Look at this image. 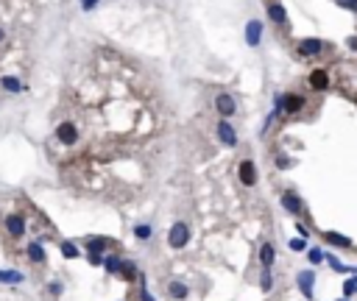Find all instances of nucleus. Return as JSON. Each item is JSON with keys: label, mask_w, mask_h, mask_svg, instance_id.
<instances>
[{"label": "nucleus", "mask_w": 357, "mask_h": 301, "mask_svg": "<svg viewBox=\"0 0 357 301\" xmlns=\"http://www.w3.org/2000/svg\"><path fill=\"white\" fill-rule=\"evenodd\" d=\"M187 240H190V229L184 226V223H176L173 229L168 232L170 248H184V246H187Z\"/></svg>", "instance_id": "nucleus-1"}, {"label": "nucleus", "mask_w": 357, "mask_h": 301, "mask_svg": "<svg viewBox=\"0 0 357 301\" xmlns=\"http://www.w3.org/2000/svg\"><path fill=\"white\" fill-rule=\"evenodd\" d=\"M56 139L59 142H64V145H73L76 139H79V128L73 126V123H59V128H56Z\"/></svg>", "instance_id": "nucleus-2"}, {"label": "nucleus", "mask_w": 357, "mask_h": 301, "mask_svg": "<svg viewBox=\"0 0 357 301\" xmlns=\"http://www.w3.org/2000/svg\"><path fill=\"white\" fill-rule=\"evenodd\" d=\"M6 232H9L12 237H23V235H25V217L17 215V212L6 215Z\"/></svg>", "instance_id": "nucleus-3"}, {"label": "nucleus", "mask_w": 357, "mask_h": 301, "mask_svg": "<svg viewBox=\"0 0 357 301\" xmlns=\"http://www.w3.org/2000/svg\"><path fill=\"white\" fill-rule=\"evenodd\" d=\"M218 137H221V142L224 145H237V137H235V128H232V123L229 120H221L218 123Z\"/></svg>", "instance_id": "nucleus-4"}, {"label": "nucleus", "mask_w": 357, "mask_h": 301, "mask_svg": "<svg viewBox=\"0 0 357 301\" xmlns=\"http://www.w3.org/2000/svg\"><path fill=\"white\" fill-rule=\"evenodd\" d=\"M215 109H218L224 117H232V115H235V109H237L235 98H232V95H218V98H215Z\"/></svg>", "instance_id": "nucleus-5"}, {"label": "nucleus", "mask_w": 357, "mask_h": 301, "mask_svg": "<svg viewBox=\"0 0 357 301\" xmlns=\"http://www.w3.org/2000/svg\"><path fill=\"white\" fill-rule=\"evenodd\" d=\"M240 181L246 187H251L257 181V168H254V162H248V159H243L240 162Z\"/></svg>", "instance_id": "nucleus-6"}, {"label": "nucleus", "mask_w": 357, "mask_h": 301, "mask_svg": "<svg viewBox=\"0 0 357 301\" xmlns=\"http://www.w3.org/2000/svg\"><path fill=\"white\" fill-rule=\"evenodd\" d=\"M84 246H87V254H101L103 257V251L109 248V240L106 237H87Z\"/></svg>", "instance_id": "nucleus-7"}, {"label": "nucleus", "mask_w": 357, "mask_h": 301, "mask_svg": "<svg viewBox=\"0 0 357 301\" xmlns=\"http://www.w3.org/2000/svg\"><path fill=\"white\" fill-rule=\"evenodd\" d=\"M313 284H315V273L313 271H302L299 273V287L307 298H313Z\"/></svg>", "instance_id": "nucleus-8"}, {"label": "nucleus", "mask_w": 357, "mask_h": 301, "mask_svg": "<svg viewBox=\"0 0 357 301\" xmlns=\"http://www.w3.org/2000/svg\"><path fill=\"white\" fill-rule=\"evenodd\" d=\"M302 106H304V98H302V95H282V109L288 112V115L299 112Z\"/></svg>", "instance_id": "nucleus-9"}, {"label": "nucleus", "mask_w": 357, "mask_h": 301, "mask_svg": "<svg viewBox=\"0 0 357 301\" xmlns=\"http://www.w3.org/2000/svg\"><path fill=\"white\" fill-rule=\"evenodd\" d=\"M260 34H262V23H260V20H251V23L246 25V42L257 45V42H260Z\"/></svg>", "instance_id": "nucleus-10"}, {"label": "nucleus", "mask_w": 357, "mask_h": 301, "mask_svg": "<svg viewBox=\"0 0 357 301\" xmlns=\"http://www.w3.org/2000/svg\"><path fill=\"white\" fill-rule=\"evenodd\" d=\"M321 48H324V45H321L318 39H302V45H299V53H302V56H318Z\"/></svg>", "instance_id": "nucleus-11"}, {"label": "nucleus", "mask_w": 357, "mask_h": 301, "mask_svg": "<svg viewBox=\"0 0 357 301\" xmlns=\"http://www.w3.org/2000/svg\"><path fill=\"white\" fill-rule=\"evenodd\" d=\"M23 282H25L23 271H14V268L12 271H9V268L6 271H0V284H23Z\"/></svg>", "instance_id": "nucleus-12"}, {"label": "nucleus", "mask_w": 357, "mask_h": 301, "mask_svg": "<svg viewBox=\"0 0 357 301\" xmlns=\"http://www.w3.org/2000/svg\"><path fill=\"white\" fill-rule=\"evenodd\" d=\"M310 87H313V90H327L329 87V76L324 70H313V76H310Z\"/></svg>", "instance_id": "nucleus-13"}, {"label": "nucleus", "mask_w": 357, "mask_h": 301, "mask_svg": "<svg viewBox=\"0 0 357 301\" xmlns=\"http://www.w3.org/2000/svg\"><path fill=\"white\" fill-rule=\"evenodd\" d=\"M28 259L34 262V265H42L45 262V246L42 243H31L28 246Z\"/></svg>", "instance_id": "nucleus-14"}, {"label": "nucleus", "mask_w": 357, "mask_h": 301, "mask_svg": "<svg viewBox=\"0 0 357 301\" xmlns=\"http://www.w3.org/2000/svg\"><path fill=\"white\" fill-rule=\"evenodd\" d=\"M268 17H271V23L282 25L284 20H288V12H284V6H279V3H271V6H268Z\"/></svg>", "instance_id": "nucleus-15"}, {"label": "nucleus", "mask_w": 357, "mask_h": 301, "mask_svg": "<svg viewBox=\"0 0 357 301\" xmlns=\"http://www.w3.org/2000/svg\"><path fill=\"white\" fill-rule=\"evenodd\" d=\"M282 206H284L288 212H293V215H299V212H302V201H299L293 193H284V195H282Z\"/></svg>", "instance_id": "nucleus-16"}, {"label": "nucleus", "mask_w": 357, "mask_h": 301, "mask_svg": "<svg viewBox=\"0 0 357 301\" xmlns=\"http://www.w3.org/2000/svg\"><path fill=\"white\" fill-rule=\"evenodd\" d=\"M260 259H262V265H265V268L273 265V259H276V251H273L271 243H265V246L260 248Z\"/></svg>", "instance_id": "nucleus-17"}, {"label": "nucleus", "mask_w": 357, "mask_h": 301, "mask_svg": "<svg viewBox=\"0 0 357 301\" xmlns=\"http://www.w3.org/2000/svg\"><path fill=\"white\" fill-rule=\"evenodd\" d=\"M117 273H120L123 279H128V282H131V279L137 276V265H134V262H128V259H123V262H120V271H117Z\"/></svg>", "instance_id": "nucleus-18"}, {"label": "nucleus", "mask_w": 357, "mask_h": 301, "mask_svg": "<svg viewBox=\"0 0 357 301\" xmlns=\"http://www.w3.org/2000/svg\"><path fill=\"white\" fill-rule=\"evenodd\" d=\"M120 262H123V259L117 257V254H109V257H103V268H106L109 273H117V271H120Z\"/></svg>", "instance_id": "nucleus-19"}, {"label": "nucleus", "mask_w": 357, "mask_h": 301, "mask_svg": "<svg viewBox=\"0 0 357 301\" xmlns=\"http://www.w3.org/2000/svg\"><path fill=\"white\" fill-rule=\"evenodd\" d=\"M168 293L173 295V298H187V284H182V282H170V287H168Z\"/></svg>", "instance_id": "nucleus-20"}, {"label": "nucleus", "mask_w": 357, "mask_h": 301, "mask_svg": "<svg viewBox=\"0 0 357 301\" xmlns=\"http://www.w3.org/2000/svg\"><path fill=\"white\" fill-rule=\"evenodd\" d=\"M61 254H64V259H76V257H81V254H79V246H76L73 240H64V243H61Z\"/></svg>", "instance_id": "nucleus-21"}, {"label": "nucleus", "mask_w": 357, "mask_h": 301, "mask_svg": "<svg viewBox=\"0 0 357 301\" xmlns=\"http://www.w3.org/2000/svg\"><path fill=\"white\" fill-rule=\"evenodd\" d=\"M327 240L332 243V246H340V248H349V246H351V240H349V237H343V235H335V232H329V235H327Z\"/></svg>", "instance_id": "nucleus-22"}, {"label": "nucleus", "mask_w": 357, "mask_h": 301, "mask_svg": "<svg viewBox=\"0 0 357 301\" xmlns=\"http://www.w3.org/2000/svg\"><path fill=\"white\" fill-rule=\"evenodd\" d=\"M260 287H262V290H265V293H268V290H271V287H273V273H271V271H268V268H265V271H262V279H260Z\"/></svg>", "instance_id": "nucleus-23"}, {"label": "nucleus", "mask_w": 357, "mask_h": 301, "mask_svg": "<svg viewBox=\"0 0 357 301\" xmlns=\"http://www.w3.org/2000/svg\"><path fill=\"white\" fill-rule=\"evenodd\" d=\"M134 235H137V240H148V237H151V226H148V223H139L137 229H134Z\"/></svg>", "instance_id": "nucleus-24"}, {"label": "nucleus", "mask_w": 357, "mask_h": 301, "mask_svg": "<svg viewBox=\"0 0 357 301\" xmlns=\"http://www.w3.org/2000/svg\"><path fill=\"white\" fill-rule=\"evenodd\" d=\"M307 259L313 262V265H318V262H324V251H321V248H310V251H307Z\"/></svg>", "instance_id": "nucleus-25"}, {"label": "nucleus", "mask_w": 357, "mask_h": 301, "mask_svg": "<svg viewBox=\"0 0 357 301\" xmlns=\"http://www.w3.org/2000/svg\"><path fill=\"white\" fill-rule=\"evenodd\" d=\"M354 293H357V276H351L343 282V295H354Z\"/></svg>", "instance_id": "nucleus-26"}, {"label": "nucleus", "mask_w": 357, "mask_h": 301, "mask_svg": "<svg viewBox=\"0 0 357 301\" xmlns=\"http://www.w3.org/2000/svg\"><path fill=\"white\" fill-rule=\"evenodd\" d=\"M3 87H6V90H12V92H17L20 90V81L17 79H9V76H6V79H3Z\"/></svg>", "instance_id": "nucleus-27"}, {"label": "nucleus", "mask_w": 357, "mask_h": 301, "mask_svg": "<svg viewBox=\"0 0 357 301\" xmlns=\"http://www.w3.org/2000/svg\"><path fill=\"white\" fill-rule=\"evenodd\" d=\"M48 290H50V295H61L64 284H61V282H50V284H48Z\"/></svg>", "instance_id": "nucleus-28"}, {"label": "nucleus", "mask_w": 357, "mask_h": 301, "mask_svg": "<svg viewBox=\"0 0 357 301\" xmlns=\"http://www.w3.org/2000/svg\"><path fill=\"white\" fill-rule=\"evenodd\" d=\"M291 248H293V251H302V248H304V237H296V240H291Z\"/></svg>", "instance_id": "nucleus-29"}, {"label": "nucleus", "mask_w": 357, "mask_h": 301, "mask_svg": "<svg viewBox=\"0 0 357 301\" xmlns=\"http://www.w3.org/2000/svg\"><path fill=\"white\" fill-rule=\"evenodd\" d=\"M340 6H346V9H351V12H357V0H338Z\"/></svg>", "instance_id": "nucleus-30"}, {"label": "nucleus", "mask_w": 357, "mask_h": 301, "mask_svg": "<svg viewBox=\"0 0 357 301\" xmlns=\"http://www.w3.org/2000/svg\"><path fill=\"white\" fill-rule=\"evenodd\" d=\"M95 3H98V0H81V9H84V12H92Z\"/></svg>", "instance_id": "nucleus-31"}, {"label": "nucleus", "mask_w": 357, "mask_h": 301, "mask_svg": "<svg viewBox=\"0 0 357 301\" xmlns=\"http://www.w3.org/2000/svg\"><path fill=\"white\" fill-rule=\"evenodd\" d=\"M90 265H103V257L101 254H90Z\"/></svg>", "instance_id": "nucleus-32"}, {"label": "nucleus", "mask_w": 357, "mask_h": 301, "mask_svg": "<svg viewBox=\"0 0 357 301\" xmlns=\"http://www.w3.org/2000/svg\"><path fill=\"white\" fill-rule=\"evenodd\" d=\"M291 159H288V157H279V168H282V170H288V168H291Z\"/></svg>", "instance_id": "nucleus-33"}, {"label": "nucleus", "mask_w": 357, "mask_h": 301, "mask_svg": "<svg viewBox=\"0 0 357 301\" xmlns=\"http://www.w3.org/2000/svg\"><path fill=\"white\" fill-rule=\"evenodd\" d=\"M139 298H142V301H154V298H151V293L146 290V282H142V293H139Z\"/></svg>", "instance_id": "nucleus-34"}, {"label": "nucleus", "mask_w": 357, "mask_h": 301, "mask_svg": "<svg viewBox=\"0 0 357 301\" xmlns=\"http://www.w3.org/2000/svg\"><path fill=\"white\" fill-rule=\"evenodd\" d=\"M346 45H349L351 50H357V36H349V42H346Z\"/></svg>", "instance_id": "nucleus-35"}, {"label": "nucleus", "mask_w": 357, "mask_h": 301, "mask_svg": "<svg viewBox=\"0 0 357 301\" xmlns=\"http://www.w3.org/2000/svg\"><path fill=\"white\" fill-rule=\"evenodd\" d=\"M3 36H6V34H3V28H0V39H3Z\"/></svg>", "instance_id": "nucleus-36"}, {"label": "nucleus", "mask_w": 357, "mask_h": 301, "mask_svg": "<svg viewBox=\"0 0 357 301\" xmlns=\"http://www.w3.org/2000/svg\"><path fill=\"white\" fill-rule=\"evenodd\" d=\"M343 301H346V298H343Z\"/></svg>", "instance_id": "nucleus-37"}]
</instances>
